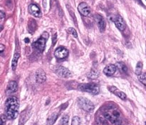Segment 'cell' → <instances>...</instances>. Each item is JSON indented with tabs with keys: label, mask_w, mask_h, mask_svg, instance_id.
I'll return each mask as SVG.
<instances>
[{
	"label": "cell",
	"mask_w": 146,
	"mask_h": 125,
	"mask_svg": "<svg viewBox=\"0 0 146 125\" xmlns=\"http://www.w3.org/2000/svg\"><path fill=\"white\" fill-rule=\"evenodd\" d=\"M6 115L9 119H15L19 114V104L17 99L12 96L9 97L6 101Z\"/></svg>",
	"instance_id": "6da1fadb"
},
{
	"label": "cell",
	"mask_w": 146,
	"mask_h": 125,
	"mask_svg": "<svg viewBox=\"0 0 146 125\" xmlns=\"http://www.w3.org/2000/svg\"><path fill=\"white\" fill-rule=\"evenodd\" d=\"M104 117L107 120H109L112 124L115 125H121V114L116 109H113L112 108L107 111L104 114Z\"/></svg>",
	"instance_id": "7a4b0ae2"
},
{
	"label": "cell",
	"mask_w": 146,
	"mask_h": 125,
	"mask_svg": "<svg viewBox=\"0 0 146 125\" xmlns=\"http://www.w3.org/2000/svg\"><path fill=\"white\" fill-rule=\"evenodd\" d=\"M78 89L81 92H88L93 95L98 94L100 92V88L99 85L94 83H87V84H81L78 85Z\"/></svg>",
	"instance_id": "3957f363"
},
{
	"label": "cell",
	"mask_w": 146,
	"mask_h": 125,
	"mask_svg": "<svg viewBox=\"0 0 146 125\" xmlns=\"http://www.w3.org/2000/svg\"><path fill=\"white\" fill-rule=\"evenodd\" d=\"M78 104L82 109L88 112H91L94 109V104L93 102L85 97H79L78 99Z\"/></svg>",
	"instance_id": "277c9868"
},
{
	"label": "cell",
	"mask_w": 146,
	"mask_h": 125,
	"mask_svg": "<svg viewBox=\"0 0 146 125\" xmlns=\"http://www.w3.org/2000/svg\"><path fill=\"white\" fill-rule=\"evenodd\" d=\"M49 35L47 32H44V33L41 34V36L39 39H38L36 41H34L32 46H34V47L37 49L40 52H43L45 49L46 47V41L48 39Z\"/></svg>",
	"instance_id": "5b68a950"
},
{
	"label": "cell",
	"mask_w": 146,
	"mask_h": 125,
	"mask_svg": "<svg viewBox=\"0 0 146 125\" xmlns=\"http://www.w3.org/2000/svg\"><path fill=\"white\" fill-rule=\"evenodd\" d=\"M54 55L58 59H65L69 55V51L65 47H59L55 50Z\"/></svg>",
	"instance_id": "8992f818"
},
{
	"label": "cell",
	"mask_w": 146,
	"mask_h": 125,
	"mask_svg": "<svg viewBox=\"0 0 146 125\" xmlns=\"http://www.w3.org/2000/svg\"><path fill=\"white\" fill-rule=\"evenodd\" d=\"M113 21L114 22L116 26V27L118 30L121 31V32L124 31L125 27H126V25H125V22L124 19H123L122 17L118 15V16L115 17L113 18Z\"/></svg>",
	"instance_id": "52a82bcc"
},
{
	"label": "cell",
	"mask_w": 146,
	"mask_h": 125,
	"mask_svg": "<svg viewBox=\"0 0 146 125\" xmlns=\"http://www.w3.org/2000/svg\"><path fill=\"white\" fill-rule=\"evenodd\" d=\"M29 11L31 15L37 18H41L42 16V13L41 11L40 8L37 6V4H31L29 6Z\"/></svg>",
	"instance_id": "ba28073f"
},
{
	"label": "cell",
	"mask_w": 146,
	"mask_h": 125,
	"mask_svg": "<svg viewBox=\"0 0 146 125\" xmlns=\"http://www.w3.org/2000/svg\"><path fill=\"white\" fill-rule=\"evenodd\" d=\"M94 18H95V22H96L97 24H98V26H99V30H100V31H101V32L105 31L106 26V20H105V19L103 18V17L101 16V15L97 14V15H95Z\"/></svg>",
	"instance_id": "9c48e42d"
},
{
	"label": "cell",
	"mask_w": 146,
	"mask_h": 125,
	"mask_svg": "<svg viewBox=\"0 0 146 125\" xmlns=\"http://www.w3.org/2000/svg\"><path fill=\"white\" fill-rule=\"evenodd\" d=\"M78 10L80 15L84 17H87L91 12V9H90L89 6L85 2H81L79 4L78 7Z\"/></svg>",
	"instance_id": "30bf717a"
},
{
	"label": "cell",
	"mask_w": 146,
	"mask_h": 125,
	"mask_svg": "<svg viewBox=\"0 0 146 125\" xmlns=\"http://www.w3.org/2000/svg\"><path fill=\"white\" fill-rule=\"evenodd\" d=\"M55 72L57 74L58 76H60L61 77H69L71 76V71L68 69H66V67H63L62 66H58L55 71Z\"/></svg>",
	"instance_id": "8fae6325"
},
{
	"label": "cell",
	"mask_w": 146,
	"mask_h": 125,
	"mask_svg": "<svg viewBox=\"0 0 146 125\" xmlns=\"http://www.w3.org/2000/svg\"><path fill=\"white\" fill-rule=\"evenodd\" d=\"M108 89H109V91L111 92V93L116 94V95L117 96H118L120 99L125 100V99H126V98H127V96H126V94H125L124 92L118 90V89L116 87H114V86L108 87Z\"/></svg>",
	"instance_id": "7c38bea8"
},
{
	"label": "cell",
	"mask_w": 146,
	"mask_h": 125,
	"mask_svg": "<svg viewBox=\"0 0 146 125\" xmlns=\"http://www.w3.org/2000/svg\"><path fill=\"white\" fill-rule=\"evenodd\" d=\"M117 70L116 65L114 64H108V66H106L104 70H103V73L106 74V76H113L114 74L116 73Z\"/></svg>",
	"instance_id": "4fadbf2b"
},
{
	"label": "cell",
	"mask_w": 146,
	"mask_h": 125,
	"mask_svg": "<svg viewBox=\"0 0 146 125\" xmlns=\"http://www.w3.org/2000/svg\"><path fill=\"white\" fill-rule=\"evenodd\" d=\"M36 80L39 84L44 83V81L46 80V73L44 72V70H39L37 71V74H36Z\"/></svg>",
	"instance_id": "5bb4252c"
},
{
	"label": "cell",
	"mask_w": 146,
	"mask_h": 125,
	"mask_svg": "<svg viewBox=\"0 0 146 125\" xmlns=\"http://www.w3.org/2000/svg\"><path fill=\"white\" fill-rule=\"evenodd\" d=\"M37 28V22L33 19H31L29 20V24H28V30H29V33L32 34L34 33Z\"/></svg>",
	"instance_id": "9a60e30c"
},
{
	"label": "cell",
	"mask_w": 146,
	"mask_h": 125,
	"mask_svg": "<svg viewBox=\"0 0 146 125\" xmlns=\"http://www.w3.org/2000/svg\"><path fill=\"white\" fill-rule=\"evenodd\" d=\"M17 88H18V85H17V83L16 81H9L7 87L8 93H14V92H17Z\"/></svg>",
	"instance_id": "2e32d148"
},
{
	"label": "cell",
	"mask_w": 146,
	"mask_h": 125,
	"mask_svg": "<svg viewBox=\"0 0 146 125\" xmlns=\"http://www.w3.org/2000/svg\"><path fill=\"white\" fill-rule=\"evenodd\" d=\"M19 57H20L19 53H15L13 57V59H12V61H11V68L14 71L16 70V68L17 66V63H18Z\"/></svg>",
	"instance_id": "e0dca14e"
},
{
	"label": "cell",
	"mask_w": 146,
	"mask_h": 125,
	"mask_svg": "<svg viewBox=\"0 0 146 125\" xmlns=\"http://www.w3.org/2000/svg\"><path fill=\"white\" fill-rule=\"evenodd\" d=\"M88 77L90 78V79H95L99 77V72L97 70L95 69H93L91 71L87 74Z\"/></svg>",
	"instance_id": "ac0fdd59"
},
{
	"label": "cell",
	"mask_w": 146,
	"mask_h": 125,
	"mask_svg": "<svg viewBox=\"0 0 146 125\" xmlns=\"http://www.w3.org/2000/svg\"><path fill=\"white\" fill-rule=\"evenodd\" d=\"M116 66L117 68H118L121 72L124 74H127L128 72V67L123 62H118L116 64Z\"/></svg>",
	"instance_id": "d6986e66"
},
{
	"label": "cell",
	"mask_w": 146,
	"mask_h": 125,
	"mask_svg": "<svg viewBox=\"0 0 146 125\" xmlns=\"http://www.w3.org/2000/svg\"><path fill=\"white\" fill-rule=\"evenodd\" d=\"M58 118V114H51V116H50V117L48 119V123L47 125H52L54 123L56 120V119Z\"/></svg>",
	"instance_id": "ffe728a7"
},
{
	"label": "cell",
	"mask_w": 146,
	"mask_h": 125,
	"mask_svg": "<svg viewBox=\"0 0 146 125\" xmlns=\"http://www.w3.org/2000/svg\"><path fill=\"white\" fill-rule=\"evenodd\" d=\"M142 63L140 62H139L137 64V65H136V69H135V74H138V75H140V74H141V72H142Z\"/></svg>",
	"instance_id": "44dd1931"
},
{
	"label": "cell",
	"mask_w": 146,
	"mask_h": 125,
	"mask_svg": "<svg viewBox=\"0 0 146 125\" xmlns=\"http://www.w3.org/2000/svg\"><path fill=\"white\" fill-rule=\"evenodd\" d=\"M138 80L142 85H144L145 86H146V73L141 74L138 75Z\"/></svg>",
	"instance_id": "7402d4cb"
},
{
	"label": "cell",
	"mask_w": 146,
	"mask_h": 125,
	"mask_svg": "<svg viewBox=\"0 0 146 125\" xmlns=\"http://www.w3.org/2000/svg\"><path fill=\"white\" fill-rule=\"evenodd\" d=\"M67 9H69V11L70 15H71V16L72 17V19H73V21H75V24H76V26H78V25H77L76 18V15H75L74 12H73V9H72L71 7H70L69 5H67Z\"/></svg>",
	"instance_id": "603a6c76"
},
{
	"label": "cell",
	"mask_w": 146,
	"mask_h": 125,
	"mask_svg": "<svg viewBox=\"0 0 146 125\" xmlns=\"http://www.w3.org/2000/svg\"><path fill=\"white\" fill-rule=\"evenodd\" d=\"M69 115L65 114L64 116H63V117L61 118V125H67L68 122H69Z\"/></svg>",
	"instance_id": "cb8c5ba5"
},
{
	"label": "cell",
	"mask_w": 146,
	"mask_h": 125,
	"mask_svg": "<svg viewBox=\"0 0 146 125\" xmlns=\"http://www.w3.org/2000/svg\"><path fill=\"white\" fill-rule=\"evenodd\" d=\"M71 125H80V119L78 117H74L71 121Z\"/></svg>",
	"instance_id": "d4e9b609"
},
{
	"label": "cell",
	"mask_w": 146,
	"mask_h": 125,
	"mask_svg": "<svg viewBox=\"0 0 146 125\" xmlns=\"http://www.w3.org/2000/svg\"><path fill=\"white\" fill-rule=\"evenodd\" d=\"M69 32H70V33L71 34L72 36L75 37V38H77V37H78L76 31L75 30V29H73V28H71V27L69 28Z\"/></svg>",
	"instance_id": "484cf974"
},
{
	"label": "cell",
	"mask_w": 146,
	"mask_h": 125,
	"mask_svg": "<svg viewBox=\"0 0 146 125\" xmlns=\"http://www.w3.org/2000/svg\"><path fill=\"white\" fill-rule=\"evenodd\" d=\"M56 40H57V35H56V34H55L53 36V44H54V45L56 44Z\"/></svg>",
	"instance_id": "4316f807"
},
{
	"label": "cell",
	"mask_w": 146,
	"mask_h": 125,
	"mask_svg": "<svg viewBox=\"0 0 146 125\" xmlns=\"http://www.w3.org/2000/svg\"><path fill=\"white\" fill-rule=\"evenodd\" d=\"M4 17H5V14L3 11H0V18H1V20H3V19Z\"/></svg>",
	"instance_id": "83f0119b"
},
{
	"label": "cell",
	"mask_w": 146,
	"mask_h": 125,
	"mask_svg": "<svg viewBox=\"0 0 146 125\" xmlns=\"http://www.w3.org/2000/svg\"><path fill=\"white\" fill-rule=\"evenodd\" d=\"M4 49H5V47H4L3 44H0V52L1 53H2V52H4Z\"/></svg>",
	"instance_id": "f1b7e54d"
},
{
	"label": "cell",
	"mask_w": 146,
	"mask_h": 125,
	"mask_svg": "<svg viewBox=\"0 0 146 125\" xmlns=\"http://www.w3.org/2000/svg\"><path fill=\"white\" fill-rule=\"evenodd\" d=\"M24 41H25L26 43H29L30 41H29V38H25V39H24Z\"/></svg>",
	"instance_id": "f546056e"
},
{
	"label": "cell",
	"mask_w": 146,
	"mask_h": 125,
	"mask_svg": "<svg viewBox=\"0 0 146 125\" xmlns=\"http://www.w3.org/2000/svg\"><path fill=\"white\" fill-rule=\"evenodd\" d=\"M145 125H146V121H145Z\"/></svg>",
	"instance_id": "4dcf8cb0"
},
{
	"label": "cell",
	"mask_w": 146,
	"mask_h": 125,
	"mask_svg": "<svg viewBox=\"0 0 146 125\" xmlns=\"http://www.w3.org/2000/svg\"></svg>",
	"instance_id": "1f68e13d"
}]
</instances>
